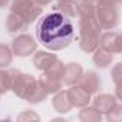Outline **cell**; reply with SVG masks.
I'll return each mask as SVG.
<instances>
[{
  "instance_id": "obj_27",
  "label": "cell",
  "mask_w": 122,
  "mask_h": 122,
  "mask_svg": "<svg viewBox=\"0 0 122 122\" xmlns=\"http://www.w3.org/2000/svg\"><path fill=\"white\" fill-rule=\"evenodd\" d=\"M121 2H122V0H98L96 5L98 6H102V7H113V9H118L121 6Z\"/></svg>"
},
{
  "instance_id": "obj_19",
  "label": "cell",
  "mask_w": 122,
  "mask_h": 122,
  "mask_svg": "<svg viewBox=\"0 0 122 122\" xmlns=\"http://www.w3.org/2000/svg\"><path fill=\"white\" fill-rule=\"evenodd\" d=\"M78 118H79V121H82V122H101L102 113H101L96 108L86 105V106L81 108V111H79V113H78Z\"/></svg>"
},
{
  "instance_id": "obj_7",
  "label": "cell",
  "mask_w": 122,
  "mask_h": 122,
  "mask_svg": "<svg viewBox=\"0 0 122 122\" xmlns=\"http://www.w3.org/2000/svg\"><path fill=\"white\" fill-rule=\"evenodd\" d=\"M66 95H68V99L73 108H83V106L89 105L92 101V95L85 88H82L79 83L71 85L66 89Z\"/></svg>"
},
{
  "instance_id": "obj_18",
  "label": "cell",
  "mask_w": 122,
  "mask_h": 122,
  "mask_svg": "<svg viewBox=\"0 0 122 122\" xmlns=\"http://www.w3.org/2000/svg\"><path fill=\"white\" fill-rule=\"evenodd\" d=\"M17 72H19L17 69H6V68L0 69V95L10 91L13 79L17 75Z\"/></svg>"
},
{
  "instance_id": "obj_1",
  "label": "cell",
  "mask_w": 122,
  "mask_h": 122,
  "mask_svg": "<svg viewBox=\"0 0 122 122\" xmlns=\"http://www.w3.org/2000/svg\"><path fill=\"white\" fill-rule=\"evenodd\" d=\"M36 37L47 50L59 52L71 46L76 37V30L72 19L52 12L45 15L36 26Z\"/></svg>"
},
{
  "instance_id": "obj_23",
  "label": "cell",
  "mask_w": 122,
  "mask_h": 122,
  "mask_svg": "<svg viewBox=\"0 0 122 122\" xmlns=\"http://www.w3.org/2000/svg\"><path fill=\"white\" fill-rule=\"evenodd\" d=\"M13 56H15V55H13L12 47H10L9 45L0 43V69L7 68L9 65H12Z\"/></svg>"
},
{
  "instance_id": "obj_15",
  "label": "cell",
  "mask_w": 122,
  "mask_h": 122,
  "mask_svg": "<svg viewBox=\"0 0 122 122\" xmlns=\"http://www.w3.org/2000/svg\"><path fill=\"white\" fill-rule=\"evenodd\" d=\"M5 26H6V30H7L9 33H22V32L27 30L29 23H27L25 19H22L19 15L10 12L9 16L6 17Z\"/></svg>"
},
{
  "instance_id": "obj_16",
  "label": "cell",
  "mask_w": 122,
  "mask_h": 122,
  "mask_svg": "<svg viewBox=\"0 0 122 122\" xmlns=\"http://www.w3.org/2000/svg\"><path fill=\"white\" fill-rule=\"evenodd\" d=\"M52 106L53 109L57 112V113H68L72 111V103L69 102L68 99V95H66V91L60 89L59 92L53 93V99H52Z\"/></svg>"
},
{
  "instance_id": "obj_10",
  "label": "cell",
  "mask_w": 122,
  "mask_h": 122,
  "mask_svg": "<svg viewBox=\"0 0 122 122\" xmlns=\"http://www.w3.org/2000/svg\"><path fill=\"white\" fill-rule=\"evenodd\" d=\"M79 85L82 88H85L91 95H96L99 93L101 88H102V79H101V75L95 71H88V72H83L81 81H79Z\"/></svg>"
},
{
  "instance_id": "obj_6",
  "label": "cell",
  "mask_w": 122,
  "mask_h": 122,
  "mask_svg": "<svg viewBox=\"0 0 122 122\" xmlns=\"http://www.w3.org/2000/svg\"><path fill=\"white\" fill-rule=\"evenodd\" d=\"M99 26L102 30H113L119 25V12L118 9L113 7H96V15H95Z\"/></svg>"
},
{
  "instance_id": "obj_28",
  "label": "cell",
  "mask_w": 122,
  "mask_h": 122,
  "mask_svg": "<svg viewBox=\"0 0 122 122\" xmlns=\"http://www.w3.org/2000/svg\"><path fill=\"white\" fill-rule=\"evenodd\" d=\"M33 3H36L37 6H40V7H46V6H49L53 0H32Z\"/></svg>"
},
{
  "instance_id": "obj_4",
  "label": "cell",
  "mask_w": 122,
  "mask_h": 122,
  "mask_svg": "<svg viewBox=\"0 0 122 122\" xmlns=\"http://www.w3.org/2000/svg\"><path fill=\"white\" fill-rule=\"evenodd\" d=\"M12 52L19 57H29L37 50V42L30 35L22 33L12 40Z\"/></svg>"
},
{
  "instance_id": "obj_3",
  "label": "cell",
  "mask_w": 122,
  "mask_h": 122,
  "mask_svg": "<svg viewBox=\"0 0 122 122\" xmlns=\"http://www.w3.org/2000/svg\"><path fill=\"white\" fill-rule=\"evenodd\" d=\"M10 12L19 15L22 19H25L30 25L42 16L43 7L37 6L32 0H13L10 5Z\"/></svg>"
},
{
  "instance_id": "obj_30",
  "label": "cell",
  "mask_w": 122,
  "mask_h": 122,
  "mask_svg": "<svg viewBox=\"0 0 122 122\" xmlns=\"http://www.w3.org/2000/svg\"><path fill=\"white\" fill-rule=\"evenodd\" d=\"M79 2H91V3H96L98 0H79Z\"/></svg>"
},
{
  "instance_id": "obj_21",
  "label": "cell",
  "mask_w": 122,
  "mask_h": 122,
  "mask_svg": "<svg viewBox=\"0 0 122 122\" xmlns=\"http://www.w3.org/2000/svg\"><path fill=\"white\" fill-rule=\"evenodd\" d=\"M96 7H98L96 3L79 2L78 0V17H95Z\"/></svg>"
},
{
  "instance_id": "obj_2",
  "label": "cell",
  "mask_w": 122,
  "mask_h": 122,
  "mask_svg": "<svg viewBox=\"0 0 122 122\" xmlns=\"http://www.w3.org/2000/svg\"><path fill=\"white\" fill-rule=\"evenodd\" d=\"M63 68L65 63L60 59H57L47 71L42 72L40 78L37 79L39 83L47 92V95H53L60 89H63Z\"/></svg>"
},
{
  "instance_id": "obj_25",
  "label": "cell",
  "mask_w": 122,
  "mask_h": 122,
  "mask_svg": "<svg viewBox=\"0 0 122 122\" xmlns=\"http://www.w3.org/2000/svg\"><path fill=\"white\" fill-rule=\"evenodd\" d=\"M111 76H112V81H113L115 86L121 85V81H122V63H116V65L112 68Z\"/></svg>"
},
{
  "instance_id": "obj_24",
  "label": "cell",
  "mask_w": 122,
  "mask_h": 122,
  "mask_svg": "<svg viewBox=\"0 0 122 122\" xmlns=\"http://www.w3.org/2000/svg\"><path fill=\"white\" fill-rule=\"evenodd\" d=\"M105 116L109 122H119L122 119V105L116 103L108 113H105Z\"/></svg>"
},
{
  "instance_id": "obj_29",
  "label": "cell",
  "mask_w": 122,
  "mask_h": 122,
  "mask_svg": "<svg viewBox=\"0 0 122 122\" xmlns=\"http://www.w3.org/2000/svg\"><path fill=\"white\" fill-rule=\"evenodd\" d=\"M10 5V0H0V9H5Z\"/></svg>"
},
{
  "instance_id": "obj_17",
  "label": "cell",
  "mask_w": 122,
  "mask_h": 122,
  "mask_svg": "<svg viewBox=\"0 0 122 122\" xmlns=\"http://www.w3.org/2000/svg\"><path fill=\"white\" fill-rule=\"evenodd\" d=\"M92 60L96 68L99 69H106L112 62H113V53L105 50L103 47H98L93 53H92Z\"/></svg>"
},
{
  "instance_id": "obj_11",
  "label": "cell",
  "mask_w": 122,
  "mask_h": 122,
  "mask_svg": "<svg viewBox=\"0 0 122 122\" xmlns=\"http://www.w3.org/2000/svg\"><path fill=\"white\" fill-rule=\"evenodd\" d=\"M82 75H83V68L81 63H78V62L66 63L63 68V85L71 86V85L79 83Z\"/></svg>"
},
{
  "instance_id": "obj_31",
  "label": "cell",
  "mask_w": 122,
  "mask_h": 122,
  "mask_svg": "<svg viewBox=\"0 0 122 122\" xmlns=\"http://www.w3.org/2000/svg\"><path fill=\"white\" fill-rule=\"evenodd\" d=\"M0 96H2V95H0Z\"/></svg>"
},
{
  "instance_id": "obj_22",
  "label": "cell",
  "mask_w": 122,
  "mask_h": 122,
  "mask_svg": "<svg viewBox=\"0 0 122 122\" xmlns=\"http://www.w3.org/2000/svg\"><path fill=\"white\" fill-rule=\"evenodd\" d=\"M79 47L85 53H93L99 47V37H83V36H79Z\"/></svg>"
},
{
  "instance_id": "obj_26",
  "label": "cell",
  "mask_w": 122,
  "mask_h": 122,
  "mask_svg": "<svg viewBox=\"0 0 122 122\" xmlns=\"http://www.w3.org/2000/svg\"><path fill=\"white\" fill-rule=\"evenodd\" d=\"M17 121H39V115L30 109H26L17 115Z\"/></svg>"
},
{
  "instance_id": "obj_9",
  "label": "cell",
  "mask_w": 122,
  "mask_h": 122,
  "mask_svg": "<svg viewBox=\"0 0 122 122\" xmlns=\"http://www.w3.org/2000/svg\"><path fill=\"white\" fill-rule=\"evenodd\" d=\"M78 32L79 36L83 37H99L102 33V27L99 26L96 17H79Z\"/></svg>"
},
{
  "instance_id": "obj_8",
  "label": "cell",
  "mask_w": 122,
  "mask_h": 122,
  "mask_svg": "<svg viewBox=\"0 0 122 122\" xmlns=\"http://www.w3.org/2000/svg\"><path fill=\"white\" fill-rule=\"evenodd\" d=\"M99 46L113 55H118L122 52V36L112 30L103 32L99 36Z\"/></svg>"
},
{
  "instance_id": "obj_12",
  "label": "cell",
  "mask_w": 122,
  "mask_h": 122,
  "mask_svg": "<svg viewBox=\"0 0 122 122\" xmlns=\"http://www.w3.org/2000/svg\"><path fill=\"white\" fill-rule=\"evenodd\" d=\"M59 57L55 53H50L47 50H36L33 53V65L37 71L45 72L47 71Z\"/></svg>"
},
{
  "instance_id": "obj_5",
  "label": "cell",
  "mask_w": 122,
  "mask_h": 122,
  "mask_svg": "<svg viewBox=\"0 0 122 122\" xmlns=\"http://www.w3.org/2000/svg\"><path fill=\"white\" fill-rule=\"evenodd\" d=\"M37 79L30 75V73H23V72H17V75L15 76L13 79V83H12V88L10 91L20 99H26V96L29 95V92L32 91V88L36 85Z\"/></svg>"
},
{
  "instance_id": "obj_20",
  "label": "cell",
  "mask_w": 122,
  "mask_h": 122,
  "mask_svg": "<svg viewBox=\"0 0 122 122\" xmlns=\"http://www.w3.org/2000/svg\"><path fill=\"white\" fill-rule=\"evenodd\" d=\"M49 95H47V92L45 91V88L39 83V81L36 82V85L32 88V91L29 92V95L26 96V102H29V103H33V105H36V103H42V102H45V99L47 98Z\"/></svg>"
},
{
  "instance_id": "obj_14",
  "label": "cell",
  "mask_w": 122,
  "mask_h": 122,
  "mask_svg": "<svg viewBox=\"0 0 122 122\" xmlns=\"http://www.w3.org/2000/svg\"><path fill=\"white\" fill-rule=\"evenodd\" d=\"M92 103H93L92 105L93 108H96L102 115H105L118 103V99L111 93H96Z\"/></svg>"
},
{
  "instance_id": "obj_13",
  "label": "cell",
  "mask_w": 122,
  "mask_h": 122,
  "mask_svg": "<svg viewBox=\"0 0 122 122\" xmlns=\"http://www.w3.org/2000/svg\"><path fill=\"white\" fill-rule=\"evenodd\" d=\"M52 10L68 19H75L78 17V0H57L53 3Z\"/></svg>"
}]
</instances>
